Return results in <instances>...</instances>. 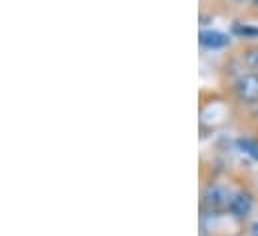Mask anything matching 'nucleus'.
Returning a JSON list of instances; mask_svg holds the SVG:
<instances>
[{
	"label": "nucleus",
	"instance_id": "nucleus-1",
	"mask_svg": "<svg viewBox=\"0 0 258 236\" xmlns=\"http://www.w3.org/2000/svg\"><path fill=\"white\" fill-rule=\"evenodd\" d=\"M230 200H232L230 192L222 186H210L204 196V202L212 212H222V210L230 208Z\"/></svg>",
	"mask_w": 258,
	"mask_h": 236
},
{
	"label": "nucleus",
	"instance_id": "nucleus-2",
	"mask_svg": "<svg viewBox=\"0 0 258 236\" xmlns=\"http://www.w3.org/2000/svg\"><path fill=\"white\" fill-rule=\"evenodd\" d=\"M236 92L244 102L258 100V74H244L236 82Z\"/></svg>",
	"mask_w": 258,
	"mask_h": 236
},
{
	"label": "nucleus",
	"instance_id": "nucleus-3",
	"mask_svg": "<svg viewBox=\"0 0 258 236\" xmlns=\"http://www.w3.org/2000/svg\"><path fill=\"white\" fill-rule=\"evenodd\" d=\"M250 208H252V196L248 192H236L230 200V212L232 216L236 218H246L250 214Z\"/></svg>",
	"mask_w": 258,
	"mask_h": 236
},
{
	"label": "nucleus",
	"instance_id": "nucleus-4",
	"mask_svg": "<svg viewBox=\"0 0 258 236\" xmlns=\"http://www.w3.org/2000/svg\"><path fill=\"white\" fill-rule=\"evenodd\" d=\"M198 40H200V44L204 48H210V50L224 48L226 44H230V38L224 32H220V30H202L200 36H198Z\"/></svg>",
	"mask_w": 258,
	"mask_h": 236
},
{
	"label": "nucleus",
	"instance_id": "nucleus-5",
	"mask_svg": "<svg viewBox=\"0 0 258 236\" xmlns=\"http://www.w3.org/2000/svg\"><path fill=\"white\" fill-rule=\"evenodd\" d=\"M236 144H238V148H240L242 154L250 156L252 160H258V142L256 140H252V138H238Z\"/></svg>",
	"mask_w": 258,
	"mask_h": 236
},
{
	"label": "nucleus",
	"instance_id": "nucleus-6",
	"mask_svg": "<svg viewBox=\"0 0 258 236\" xmlns=\"http://www.w3.org/2000/svg\"><path fill=\"white\" fill-rule=\"evenodd\" d=\"M244 58H246V64H248L250 68H256L258 70V48L248 50V52L244 54Z\"/></svg>",
	"mask_w": 258,
	"mask_h": 236
},
{
	"label": "nucleus",
	"instance_id": "nucleus-7",
	"mask_svg": "<svg viewBox=\"0 0 258 236\" xmlns=\"http://www.w3.org/2000/svg\"><path fill=\"white\" fill-rule=\"evenodd\" d=\"M234 30L238 32V34H254V36H258V28H248V26H234Z\"/></svg>",
	"mask_w": 258,
	"mask_h": 236
},
{
	"label": "nucleus",
	"instance_id": "nucleus-8",
	"mask_svg": "<svg viewBox=\"0 0 258 236\" xmlns=\"http://www.w3.org/2000/svg\"><path fill=\"white\" fill-rule=\"evenodd\" d=\"M252 236H258V222H254V226H252Z\"/></svg>",
	"mask_w": 258,
	"mask_h": 236
},
{
	"label": "nucleus",
	"instance_id": "nucleus-9",
	"mask_svg": "<svg viewBox=\"0 0 258 236\" xmlns=\"http://www.w3.org/2000/svg\"><path fill=\"white\" fill-rule=\"evenodd\" d=\"M252 2H254V4H258V0H252Z\"/></svg>",
	"mask_w": 258,
	"mask_h": 236
},
{
	"label": "nucleus",
	"instance_id": "nucleus-10",
	"mask_svg": "<svg viewBox=\"0 0 258 236\" xmlns=\"http://www.w3.org/2000/svg\"><path fill=\"white\" fill-rule=\"evenodd\" d=\"M236 2H244V0H236Z\"/></svg>",
	"mask_w": 258,
	"mask_h": 236
}]
</instances>
